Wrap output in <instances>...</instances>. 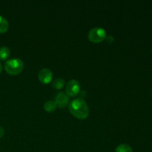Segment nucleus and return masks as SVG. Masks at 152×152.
Returning <instances> with one entry per match:
<instances>
[{
    "label": "nucleus",
    "mask_w": 152,
    "mask_h": 152,
    "mask_svg": "<svg viewBox=\"0 0 152 152\" xmlns=\"http://www.w3.org/2000/svg\"><path fill=\"white\" fill-rule=\"evenodd\" d=\"M115 152H133L132 147L128 144H120L116 148Z\"/></svg>",
    "instance_id": "9b49d317"
},
{
    "label": "nucleus",
    "mask_w": 152,
    "mask_h": 152,
    "mask_svg": "<svg viewBox=\"0 0 152 152\" xmlns=\"http://www.w3.org/2000/svg\"><path fill=\"white\" fill-rule=\"evenodd\" d=\"M9 28V24L7 19L4 16L0 15V33H4L7 31Z\"/></svg>",
    "instance_id": "1a4fd4ad"
},
{
    "label": "nucleus",
    "mask_w": 152,
    "mask_h": 152,
    "mask_svg": "<svg viewBox=\"0 0 152 152\" xmlns=\"http://www.w3.org/2000/svg\"><path fill=\"white\" fill-rule=\"evenodd\" d=\"M10 55V50L9 48L6 46H2L0 48V59L1 60H6L8 59Z\"/></svg>",
    "instance_id": "6e6552de"
},
{
    "label": "nucleus",
    "mask_w": 152,
    "mask_h": 152,
    "mask_svg": "<svg viewBox=\"0 0 152 152\" xmlns=\"http://www.w3.org/2000/svg\"><path fill=\"white\" fill-rule=\"evenodd\" d=\"M66 94L68 96H74L80 91V84L76 80H71L68 82L66 85Z\"/></svg>",
    "instance_id": "20e7f679"
},
{
    "label": "nucleus",
    "mask_w": 152,
    "mask_h": 152,
    "mask_svg": "<svg viewBox=\"0 0 152 152\" xmlns=\"http://www.w3.org/2000/svg\"><path fill=\"white\" fill-rule=\"evenodd\" d=\"M51 86L55 89H61L65 86V80L62 78H57L52 82Z\"/></svg>",
    "instance_id": "9d476101"
},
{
    "label": "nucleus",
    "mask_w": 152,
    "mask_h": 152,
    "mask_svg": "<svg viewBox=\"0 0 152 152\" xmlns=\"http://www.w3.org/2000/svg\"><path fill=\"white\" fill-rule=\"evenodd\" d=\"M24 68V62L19 58L8 59L4 64V69L10 75H17L20 74Z\"/></svg>",
    "instance_id": "f03ea898"
},
{
    "label": "nucleus",
    "mask_w": 152,
    "mask_h": 152,
    "mask_svg": "<svg viewBox=\"0 0 152 152\" xmlns=\"http://www.w3.org/2000/svg\"><path fill=\"white\" fill-rule=\"evenodd\" d=\"M2 68H3L2 65H1V62H0V73H1V71H2Z\"/></svg>",
    "instance_id": "4468645a"
},
{
    "label": "nucleus",
    "mask_w": 152,
    "mask_h": 152,
    "mask_svg": "<svg viewBox=\"0 0 152 152\" xmlns=\"http://www.w3.org/2000/svg\"><path fill=\"white\" fill-rule=\"evenodd\" d=\"M38 78L43 84H48L50 83L53 78V73L49 68H44L40 70L38 73Z\"/></svg>",
    "instance_id": "39448f33"
},
{
    "label": "nucleus",
    "mask_w": 152,
    "mask_h": 152,
    "mask_svg": "<svg viewBox=\"0 0 152 152\" xmlns=\"http://www.w3.org/2000/svg\"><path fill=\"white\" fill-rule=\"evenodd\" d=\"M68 101H69V97L65 92H59L55 96V102L59 108H65L68 103Z\"/></svg>",
    "instance_id": "423d86ee"
},
{
    "label": "nucleus",
    "mask_w": 152,
    "mask_h": 152,
    "mask_svg": "<svg viewBox=\"0 0 152 152\" xmlns=\"http://www.w3.org/2000/svg\"><path fill=\"white\" fill-rule=\"evenodd\" d=\"M4 134V130L1 126H0V138L2 137Z\"/></svg>",
    "instance_id": "ddd939ff"
},
{
    "label": "nucleus",
    "mask_w": 152,
    "mask_h": 152,
    "mask_svg": "<svg viewBox=\"0 0 152 152\" xmlns=\"http://www.w3.org/2000/svg\"><path fill=\"white\" fill-rule=\"evenodd\" d=\"M106 31L105 29L99 27H96L89 31L88 37L92 42H101L106 38Z\"/></svg>",
    "instance_id": "7ed1b4c3"
},
{
    "label": "nucleus",
    "mask_w": 152,
    "mask_h": 152,
    "mask_svg": "<svg viewBox=\"0 0 152 152\" xmlns=\"http://www.w3.org/2000/svg\"><path fill=\"white\" fill-rule=\"evenodd\" d=\"M57 107L56 102L52 100H48L44 104V109L48 112H53Z\"/></svg>",
    "instance_id": "0eeeda50"
},
{
    "label": "nucleus",
    "mask_w": 152,
    "mask_h": 152,
    "mask_svg": "<svg viewBox=\"0 0 152 152\" xmlns=\"http://www.w3.org/2000/svg\"><path fill=\"white\" fill-rule=\"evenodd\" d=\"M106 40L108 43H111L114 42V38L112 35H109V36H108V37H106Z\"/></svg>",
    "instance_id": "f8f14e48"
},
{
    "label": "nucleus",
    "mask_w": 152,
    "mask_h": 152,
    "mask_svg": "<svg viewBox=\"0 0 152 152\" xmlns=\"http://www.w3.org/2000/svg\"><path fill=\"white\" fill-rule=\"evenodd\" d=\"M69 111L71 114L80 120H84L89 115V108L83 98L79 97L73 99L69 104Z\"/></svg>",
    "instance_id": "f257e3e1"
}]
</instances>
